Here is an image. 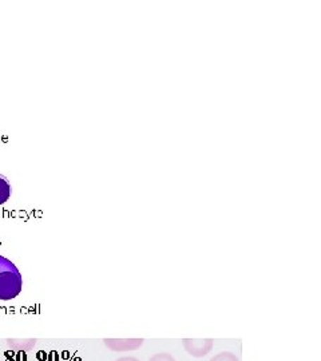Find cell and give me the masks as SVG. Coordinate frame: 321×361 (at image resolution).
I'll return each mask as SVG.
<instances>
[{"label": "cell", "mask_w": 321, "mask_h": 361, "mask_svg": "<svg viewBox=\"0 0 321 361\" xmlns=\"http://www.w3.org/2000/svg\"><path fill=\"white\" fill-rule=\"evenodd\" d=\"M116 361H140L137 357H133V356H125V357H119Z\"/></svg>", "instance_id": "obj_8"}, {"label": "cell", "mask_w": 321, "mask_h": 361, "mask_svg": "<svg viewBox=\"0 0 321 361\" xmlns=\"http://www.w3.org/2000/svg\"><path fill=\"white\" fill-rule=\"evenodd\" d=\"M210 361H240V359L231 352H221V353H217L214 357H212Z\"/></svg>", "instance_id": "obj_6"}, {"label": "cell", "mask_w": 321, "mask_h": 361, "mask_svg": "<svg viewBox=\"0 0 321 361\" xmlns=\"http://www.w3.org/2000/svg\"><path fill=\"white\" fill-rule=\"evenodd\" d=\"M35 340H7V344L10 348H13L15 352H28L30 349L35 345Z\"/></svg>", "instance_id": "obj_5"}, {"label": "cell", "mask_w": 321, "mask_h": 361, "mask_svg": "<svg viewBox=\"0 0 321 361\" xmlns=\"http://www.w3.org/2000/svg\"><path fill=\"white\" fill-rule=\"evenodd\" d=\"M149 361H177L170 353L166 352H161V353H155V356H152Z\"/></svg>", "instance_id": "obj_7"}, {"label": "cell", "mask_w": 321, "mask_h": 361, "mask_svg": "<svg viewBox=\"0 0 321 361\" xmlns=\"http://www.w3.org/2000/svg\"><path fill=\"white\" fill-rule=\"evenodd\" d=\"M182 345L193 357H205L213 350L214 341L212 338H183Z\"/></svg>", "instance_id": "obj_2"}, {"label": "cell", "mask_w": 321, "mask_h": 361, "mask_svg": "<svg viewBox=\"0 0 321 361\" xmlns=\"http://www.w3.org/2000/svg\"><path fill=\"white\" fill-rule=\"evenodd\" d=\"M23 288L22 273L11 259L0 256V300L10 301L20 295Z\"/></svg>", "instance_id": "obj_1"}, {"label": "cell", "mask_w": 321, "mask_h": 361, "mask_svg": "<svg viewBox=\"0 0 321 361\" xmlns=\"http://www.w3.org/2000/svg\"><path fill=\"white\" fill-rule=\"evenodd\" d=\"M11 193H13L11 183L3 174H0V205L6 204L10 200Z\"/></svg>", "instance_id": "obj_4"}, {"label": "cell", "mask_w": 321, "mask_h": 361, "mask_svg": "<svg viewBox=\"0 0 321 361\" xmlns=\"http://www.w3.org/2000/svg\"><path fill=\"white\" fill-rule=\"evenodd\" d=\"M143 338H104L103 344L113 352H128L141 348Z\"/></svg>", "instance_id": "obj_3"}]
</instances>
